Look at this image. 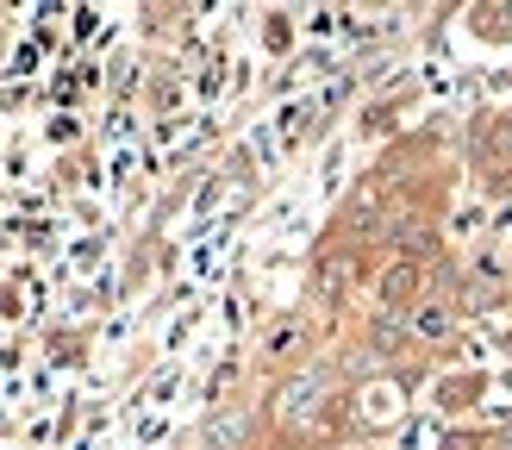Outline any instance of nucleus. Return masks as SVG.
Returning <instances> with one entry per match:
<instances>
[{"mask_svg":"<svg viewBox=\"0 0 512 450\" xmlns=\"http://www.w3.org/2000/svg\"><path fill=\"white\" fill-rule=\"evenodd\" d=\"M488 175L500 188H512V119H494L488 132Z\"/></svg>","mask_w":512,"mask_h":450,"instance_id":"f257e3e1","label":"nucleus"},{"mask_svg":"<svg viewBox=\"0 0 512 450\" xmlns=\"http://www.w3.org/2000/svg\"><path fill=\"white\" fill-rule=\"evenodd\" d=\"M319 394H325V375H300V382H288L281 388V419H306Z\"/></svg>","mask_w":512,"mask_h":450,"instance_id":"f03ea898","label":"nucleus"},{"mask_svg":"<svg viewBox=\"0 0 512 450\" xmlns=\"http://www.w3.org/2000/svg\"><path fill=\"white\" fill-rule=\"evenodd\" d=\"M413 288H419V263H406V257H400L388 275H381V307H400V300L413 294Z\"/></svg>","mask_w":512,"mask_h":450,"instance_id":"7ed1b4c3","label":"nucleus"},{"mask_svg":"<svg viewBox=\"0 0 512 450\" xmlns=\"http://www.w3.org/2000/svg\"><path fill=\"white\" fill-rule=\"evenodd\" d=\"M400 250H406V263H425V257H438V238H431V225H406Z\"/></svg>","mask_w":512,"mask_h":450,"instance_id":"20e7f679","label":"nucleus"},{"mask_svg":"<svg viewBox=\"0 0 512 450\" xmlns=\"http://www.w3.org/2000/svg\"><path fill=\"white\" fill-rule=\"evenodd\" d=\"M413 332H419V338H444V332H450V307H438V300H431V307H419V313H413Z\"/></svg>","mask_w":512,"mask_h":450,"instance_id":"39448f33","label":"nucleus"},{"mask_svg":"<svg viewBox=\"0 0 512 450\" xmlns=\"http://www.w3.org/2000/svg\"><path fill=\"white\" fill-rule=\"evenodd\" d=\"M238 432H244V419H238V413H232V419H213V425H207V444L225 450V444H238Z\"/></svg>","mask_w":512,"mask_h":450,"instance_id":"423d86ee","label":"nucleus"},{"mask_svg":"<svg viewBox=\"0 0 512 450\" xmlns=\"http://www.w3.org/2000/svg\"><path fill=\"white\" fill-rule=\"evenodd\" d=\"M363 419H394V388H381L363 400Z\"/></svg>","mask_w":512,"mask_h":450,"instance_id":"0eeeda50","label":"nucleus"},{"mask_svg":"<svg viewBox=\"0 0 512 450\" xmlns=\"http://www.w3.org/2000/svg\"><path fill=\"white\" fill-rule=\"evenodd\" d=\"M400 338H406V332H400L394 319H375V344H381V350H400Z\"/></svg>","mask_w":512,"mask_h":450,"instance_id":"6e6552de","label":"nucleus"},{"mask_svg":"<svg viewBox=\"0 0 512 450\" xmlns=\"http://www.w3.org/2000/svg\"><path fill=\"white\" fill-rule=\"evenodd\" d=\"M294 338H300V325H294V319H288V325H275V332H269V350H288Z\"/></svg>","mask_w":512,"mask_h":450,"instance_id":"1a4fd4ad","label":"nucleus"},{"mask_svg":"<svg viewBox=\"0 0 512 450\" xmlns=\"http://www.w3.org/2000/svg\"><path fill=\"white\" fill-rule=\"evenodd\" d=\"M506 450H512V432H506Z\"/></svg>","mask_w":512,"mask_h":450,"instance_id":"9d476101","label":"nucleus"}]
</instances>
